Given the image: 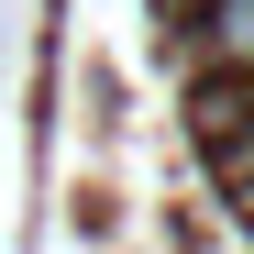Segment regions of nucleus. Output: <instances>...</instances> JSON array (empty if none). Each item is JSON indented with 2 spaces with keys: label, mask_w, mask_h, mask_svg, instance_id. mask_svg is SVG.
Segmentation results:
<instances>
[{
  "label": "nucleus",
  "mask_w": 254,
  "mask_h": 254,
  "mask_svg": "<svg viewBox=\"0 0 254 254\" xmlns=\"http://www.w3.org/2000/svg\"><path fill=\"white\" fill-rule=\"evenodd\" d=\"M199 56L254 66V0H210V11H199Z\"/></svg>",
  "instance_id": "nucleus-1"
},
{
  "label": "nucleus",
  "mask_w": 254,
  "mask_h": 254,
  "mask_svg": "<svg viewBox=\"0 0 254 254\" xmlns=\"http://www.w3.org/2000/svg\"><path fill=\"white\" fill-rule=\"evenodd\" d=\"M232 210L254 221V144H232Z\"/></svg>",
  "instance_id": "nucleus-2"
}]
</instances>
